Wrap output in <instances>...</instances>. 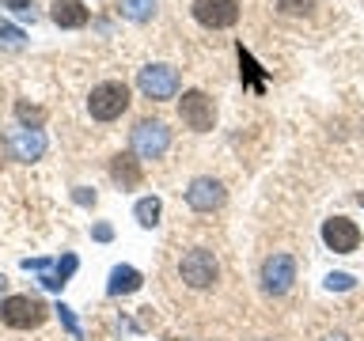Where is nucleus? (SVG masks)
<instances>
[{
	"label": "nucleus",
	"mask_w": 364,
	"mask_h": 341,
	"mask_svg": "<svg viewBox=\"0 0 364 341\" xmlns=\"http://www.w3.org/2000/svg\"><path fill=\"white\" fill-rule=\"evenodd\" d=\"M136 87L144 91V99H156V102L175 99V91H178V72H175L171 65H144L141 72H136Z\"/></svg>",
	"instance_id": "3"
},
{
	"label": "nucleus",
	"mask_w": 364,
	"mask_h": 341,
	"mask_svg": "<svg viewBox=\"0 0 364 341\" xmlns=\"http://www.w3.org/2000/svg\"><path fill=\"white\" fill-rule=\"evenodd\" d=\"M167 144H171V129L164 121H136V129H133V152L141 156V159H159L167 152Z\"/></svg>",
	"instance_id": "5"
},
{
	"label": "nucleus",
	"mask_w": 364,
	"mask_h": 341,
	"mask_svg": "<svg viewBox=\"0 0 364 341\" xmlns=\"http://www.w3.org/2000/svg\"><path fill=\"white\" fill-rule=\"evenodd\" d=\"M186 201H190V209H198V212H213L224 205V186L216 178H193L190 190H186Z\"/></svg>",
	"instance_id": "10"
},
{
	"label": "nucleus",
	"mask_w": 364,
	"mask_h": 341,
	"mask_svg": "<svg viewBox=\"0 0 364 341\" xmlns=\"http://www.w3.org/2000/svg\"><path fill=\"white\" fill-rule=\"evenodd\" d=\"M16 114H19V121H31L34 129H38V125L46 121V114H42L38 107H27V102H19V107H16Z\"/></svg>",
	"instance_id": "19"
},
{
	"label": "nucleus",
	"mask_w": 364,
	"mask_h": 341,
	"mask_svg": "<svg viewBox=\"0 0 364 341\" xmlns=\"http://www.w3.org/2000/svg\"><path fill=\"white\" fill-rule=\"evenodd\" d=\"M50 16H53V23L57 27H84L87 23V8L80 4V0H53V8H50Z\"/></svg>",
	"instance_id": "12"
},
{
	"label": "nucleus",
	"mask_w": 364,
	"mask_h": 341,
	"mask_svg": "<svg viewBox=\"0 0 364 341\" xmlns=\"http://www.w3.org/2000/svg\"><path fill=\"white\" fill-rule=\"evenodd\" d=\"M110 175L118 178L125 190H129V186H136V182H141V167H136L133 156H118V159L110 163Z\"/></svg>",
	"instance_id": "15"
},
{
	"label": "nucleus",
	"mask_w": 364,
	"mask_h": 341,
	"mask_svg": "<svg viewBox=\"0 0 364 341\" xmlns=\"http://www.w3.org/2000/svg\"><path fill=\"white\" fill-rule=\"evenodd\" d=\"M152 8H156L152 0H122V11H125V16H129V19H136V23L152 16Z\"/></svg>",
	"instance_id": "17"
},
{
	"label": "nucleus",
	"mask_w": 364,
	"mask_h": 341,
	"mask_svg": "<svg viewBox=\"0 0 364 341\" xmlns=\"http://www.w3.org/2000/svg\"><path fill=\"white\" fill-rule=\"evenodd\" d=\"M8 148H11V156H16V159L31 163V159H38L46 152V136H42V129H16L8 136Z\"/></svg>",
	"instance_id": "11"
},
{
	"label": "nucleus",
	"mask_w": 364,
	"mask_h": 341,
	"mask_svg": "<svg viewBox=\"0 0 364 341\" xmlns=\"http://www.w3.org/2000/svg\"><path fill=\"white\" fill-rule=\"evenodd\" d=\"M315 4H318V0H277V8L289 11V16H307Z\"/></svg>",
	"instance_id": "18"
},
{
	"label": "nucleus",
	"mask_w": 364,
	"mask_h": 341,
	"mask_svg": "<svg viewBox=\"0 0 364 341\" xmlns=\"http://www.w3.org/2000/svg\"><path fill=\"white\" fill-rule=\"evenodd\" d=\"M0 38H4L8 45H19V42H23V31H19V27H11L8 19H0Z\"/></svg>",
	"instance_id": "21"
},
{
	"label": "nucleus",
	"mask_w": 364,
	"mask_h": 341,
	"mask_svg": "<svg viewBox=\"0 0 364 341\" xmlns=\"http://www.w3.org/2000/svg\"><path fill=\"white\" fill-rule=\"evenodd\" d=\"M292 281H296V261L289 254L266 258V266H262V288L273 292V296H284L292 288Z\"/></svg>",
	"instance_id": "9"
},
{
	"label": "nucleus",
	"mask_w": 364,
	"mask_h": 341,
	"mask_svg": "<svg viewBox=\"0 0 364 341\" xmlns=\"http://www.w3.org/2000/svg\"><path fill=\"white\" fill-rule=\"evenodd\" d=\"M193 19L209 31H224L239 19V4L235 0H193Z\"/></svg>",
	"instance_id": "7"
},
{
	"label": "nucleus",
	"mask_w": 364,
	"mask_h": 341,
	"mask_svg": "<svg viewBox=\"0 0 364 341\" xmlns=\"http://www.w3.org/2000/svg\"><path fill=\"white\" fill-rule=\"evenodd\" d=\"M125 107H129V87L122 80H107V84L91 87V99H87V110L95 121H114L122 118Z\"/></svg>",
	"instance_id": "1"
},
{
	"label": "nucleus",
	"mask_w": 364,
	"mask_h": 341,
	"mask_svg": "<svg viewBox=\"0 0 364 341\" xmlns=\"http://www.w3.org/2000/svg\"><path fill=\"white\" fill-rule=\"evenodd\" d=\"M0 318L11 330H34L46 318V303L34 296H8V300H0Z\"/></svg>",
	"instance_id": "2"
},
{
	"label": "nucleus",
	"mask_w": 364,
	"mask_h": 341,
	"mask_svg": "<svg viewBox=\"0 0 364 341\" xmlns=\"http://www.w3.org/2000/svg\"><path fill=\"white\" fill-rule=\"evenodd\" d=\"M159 212H164V209H159L156 197H141V201H136V209H133V216H136V224H141V227H156Z\"/></svg>",
	"instance_id": "16"
},
{
	"label": "nucleus",
	"mask_w": 364,
	"mask_h": 341,
	"mask_svg": "<svg viewBox=\"0 0 364 341\" xmlns=\"http://www.w3.org/2000/svg\"><path fill=\"white\" fill-rule=\"evenodd\" d=\"M178 273H182V281L190 284V288H209V284L216 281V273H220V266H216V258H213V250H190L186 258L178 261Z\"/></svg>",
	"instance_id": "4"
},
{
	"label": "nucleus",
	"mask_w": 364,
	"mask_h": 341,
	"mask_svg": "<svg viewBox=\"0 0 364 341\" xmlns=\"http://www.w3.org/2000/svg\"><path fill=\"white\" fill-rule=\"evenodd\" d=\"M57 315H61V323H65V330H68V334H73V337H84V334H80V323H76V315H73V307H57Z\"/></svg>",
	"instance_id": "20"
},
{
	"label": "nucleus",
	"mask_w": 364,
	"mask_h": 341,
	"mask_svg": "<svg viewBox=\"0 0 364 341\" xmlns=\"http://www.w3.org/2000/svg\"><path fill=\"white\" fill-rule=\"evenodd\" d=\"M110 235H114V232H110V224H95V239H99V243H107Z\"/></svg>",
	"instance_id": "23"
},
{
	"label": "nucleus",
	"mask_w": 364,
	"mask_h": 341,
	"mask_svg": "<svg viewBox=\"0 0 364 341\" xmlns=\"http://www.w3.org/2000/svg\"><path fill=\"white\" fill-rule=\"evenodd\" d=\"M73 273H76V254H65L61 261H50V266L42 269V284H46L50 292H61L65 281L73 277Z\"/></svg>",
	"instance_id": "13"
},
{
	"label": "nucleus",
	"mask_w": 364,
	"mask_h": 341,
	"mask_svg": "<svg viewBox=\"0 0 364 341\" xmlns=\"http://www.w3.org/2000/svg\"><path fill=\"white\" fill-rule=\"evenodd\" d=\"M178 114H182V121L190 125V129H213V121H216V107H213V99L205 95V91H186V95L178 99Z\"/></svg>",
	"instance_id": "6"
},
{
	"label": "nucleus",
	"mask_w": 364,
	"mask_h": 341,
	"mask_svg": "<svg viewBox=\"0 0 364 341\" xmlns=\"http://www.w3.org/2000/svg\"><path fill=\"white\" fill-rule=\"evenodd\" d=\"M141 273H136L133 266H114L110 269V284H107V292L110 296H129V292H136L141 288Z\"/></svg>",
	"instance_id": "14"
},
{
	"label": "nucleus",
	"mask_w": 364,
	"mask_h": 341,
	"mask_svg": "<svg viewBox=\"0 0 364 341\" xmlns=\"http://www.w3.org/2000/svg\"><path fill=\"white\" fill-rule=\"evenodd\" d=\"M326 284H330V288H349V284H353V277H349V273H330V277H326Z\"/></svg>",
	"instance_id": "22"
},
{
	"label": "nucleus",
	"mask_w": 364,
	"mask_h": 341,
	"mask_svg": "<svg viewBox=\"0 0 364 341\" xmlns=\"http://www.w3.org/2000/svg\"><path fill=\"white\" fill-rule=\"evenodd\" d=\"M4 8H16V11H27L31 8V0H0Z\"/></svg>",
	"instance_id": "24"
},
{
	"label": "nucleus",
	"mask_w": 364,
	"mask_h": 341,
	"mask_svg": "<svg viewBox=\"0 0 364 341\" xmlns=\"http://www.w3.org/2000/svg\"><path fill=\"white\" fill-rule=\"evenodd\" d=\"M323 243L334 250V254H353L360 243V227L349 220V216H334V220L323 224Z\"/></svg>",
	"instance_id": "8"
}]
</instances>
